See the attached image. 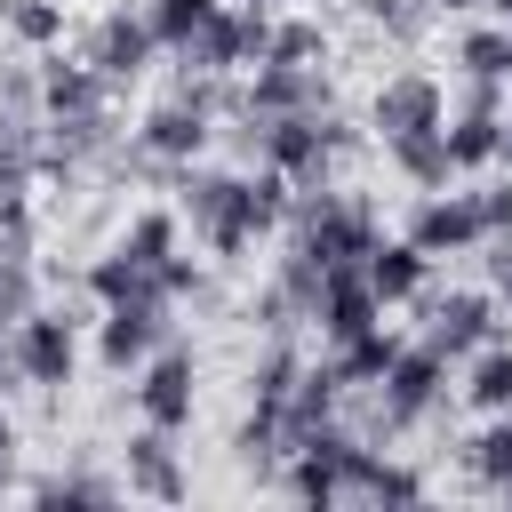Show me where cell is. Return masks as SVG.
Listing matches in <instances>:
<instances>
[{"label": "cell", "instance_id": "obj_1", "mask_svg": "<svg viewBox=\"0 0 512 512\" xmlns=\"http://www.w3.org/2000/svg\"><path fill=\"white\" fill-rule=\"evenodd\" d=\"M288 200H296V184L280 168H264V176H184V216L200 224V240L216 256H240L256 232H272L288 216Z\"/></svg>", "mask_w": 512, "mask_h": 512}, {"label": "cell", "instance_id": "obj_2", "mask_svg": "<svg viewBox=\"0 0 512 512\" xmlns=\"http://www.w3.org/2000/svg\"><path fill=\"white\" fill-rule=\"evenodd\" d=\"M384 240L376 208L360 192H336V184H304L288 200V248L312 256L320 272H344V264H368V248Z\"/></svg>", "mask_w": 512, "mask_h": 512}, {"label": "cell", "instance_id": "obj_3", "mask_svg": "<svg viewBox=\"0 0 512 512\" xmlns=\"http://www.w3.org/2000/svg\"><path fill=\"white\" fill-rule=\"evenodd\" d=\"M264 40H272V16H264L256 0H240V8H224V0H216V8L192 24V40H184L176 56H184L200 80H216V72H240V64H256V56H264Z\"/></svg>", "mask_w": 512, "mask_h": 512}, {"label": "cell", "instance_id": "obj_4", "mask_svg": "<svg viewBox=\"0 0 512 512\" xmlns=\"http://www.w3.org/2000/svg\"><path fill=\"white\" fill-rule=\"evenodd\" d=\"M440 392H448V360H440L432 344H400V352H392V368L376 376V424H384V432H400V424L432 416V408H440Z\"/></svg>", "mask_w": 512, "mask_h": 512}, {"label": "cell", "instance_id": "obj_5", "mask_svg": "<svg viewBox=\"0 0 512 512\" xmlns=\"http://www.w3.org/2000/svg\"><path fill=\"white\" fill-rule=\"evenodd\" d=\"M440 120H448V88H440L432 72H392V80L376 88V104H368V128H376L384 144L424 136V128H440Z\"/></svg>", "mask_w": 512, "mask_h": 512}, {"label": "cell", "instance_id": "obj_6", "mask_svg": "<svg viewBox=\"0 0 512 512\" xmlns=\"http://www.w3.org/2000/svg\"><path fill=\"white\" fill-rule=\"evenodd\" d=\"M208 104H216L208 80H184L176 96H160V104L144 112V152H152V160H192V152L208 144Z\"/></svg>", "mask_w": 512, "mask_h": 512}, {"label": "cell", "instance_id": "obj_7", "mask_svg": "<svg viewBox=\"0 0 512 512\" xmlns=\"http://www.w3.org/2000/svg\"><path fill=\"white\" fill-rule=\"evenodd\" d=\"M504 328H496V304L480 296V288H456V296H432V312H424V344L440 352V360H472L480 344H496Z\"/></svg>", "mask_w": 512, "mask_h": 512}, {"label": "cell", "instance_id": "obj_8", "mask_svg": "<svg viewBox=\"0 0 512 512\" xmlns=\"http://www.w3.org/2000/svg\"><path fill=\"white\" fill-rule=\"evenodd\" d=\"M192 384H200V368H192L184 344L152 352V360H144V384H136L144 424H152V432H184V424H192Z\"/></svg>", "mask_w": 512, "mask_h": 512}, {"label": "cell", "instance_id": "obj_9", "mask_svg": "<svg viewBox=\"0 0 512 512\" xmlns=\"http://www.w3.org/2000/svg\"><path fill=\"white\" fill-rule=\"evenodd\" d=\"M160 336H168V296H128V304H104L96 352H104V368H136L160 352Z\"/></svg>", "mask_w": 512, "mask_h": 512}, {"label": "cell", "instance_id": "obj_10", "mask_svg": "<svg viewBox=\"0 0 512 512\" xmlns=\"http://www.w3.org/2000/svg\"><path fill=\"white\" fill-rule=\"evenodd\" d=\"M72 360H80L72 320H64V312H24V328H16V368H24V384L56 392V384H72Z\"/></svg>", "mask_w": 512, "mask_h": 512}, {"label": "cell", "instance_id": "obj_11", "mask_svg": "<svg viewBox=\"0 0 512 512\" xmlns=\"http://www.w3.org/2000/svg\"><path fill=\"white\" fill-rule=\"evenodd\" d=\"M312 320H320V336H328V344H344V336L376 328V320H384V304H376L368 272H360V264H344V272H320V304H312Z\"/></svg>", "mask_w": 512, "mask_h": 512}, {"label": "cell", "instance_id": "obj_12", "mask_svg": "<svg viewBox=\"0 0 512 512\" xmlns=\"http://www.w3.org/2000/svg\"><path fill=\"white\" fill-rule=\"evenodd\" d=\"M328 104V80H320V64H256V88L240 96V112H320Z\"/></svg>", "mask_w": 512, "mask_h": 512}, {"label": "cell", "instance_id": "obj_13", "mask_svg": "<svg viewBox=\"0 0 512 512\" xmlns=\"http://www.w3.org/2000/svg\"><path fill=\"white\" fill-rule=\"evenodd\" d=\"M408 240H416L424 256H464V248H480L472 200H464V192H432V200H416V216H408Z\"/></svg>", "mask_w": 512, "mask_h": 512}, {"label": "cell", "instance_id": "obj_14", "mask_svg": "<svg viewBox=\"0 0 512 512\" xmlns=\"http://www.w3.org/2000/svg\"><path fill=\"white\" fill-rule=\"evenodd\" d=\"M152 48H160V40H152V24L120 8V16H104V24H96V40H88V64H96L104 80H136V72L152 64Z\"/></svg>", "mask_w": 512, "mask_h": 512}, {"label": "cell", "instance_id": "obj_15", "mask_svg": "<svg viewBox=\"0 0 512 512\" xmlns=\"http://www.w3.org/2000/svg\"><path fill=\"white\" fill-rule=\"evenodd\" d=\"M360 272H368L376 304H408V296H424V272H432V256H424L416 240H376Z\"/></svg>", "mask_w": 512, "mask_h": 512}, {"label": "cell", "instance_id": "obj_16", "mask_svg": "<svg viewBox=\"0 0 512 512\" xmlns=\"http://www.w3.org/2000/svg\"><path fill=\"white\" fill-rule=\"evenodd\" d=\"M104 88H112V80H104L96 64H64V56L40 64V104H48V120H64V112H96Z\"/></svg>", "mask_w": 512, "mask_h": 512}, {"label": "cell", "instance_id": "obj_17", "mask_svg": "<svg viewBox=\"0 0 512 512\" xmlns=\"http://www.w3.org/2000/svg\"><path fill=\"white\" fill-rule=\"evenodd\" d=\"M392 352H400V336H392V328L376 320V328H360V336H344L328 368H336V384H344V392H360V384H376V376L392 368Z\"/></svg>", "mask_w": 512, "mask_h": 512}, {"label": "cell", "instance_id": "obj_18", "mask_svg": "<svg viewBox=\"0 0 512 512\" xmlns=\"http://www.w3.org/2000/svg\"><path fill=\"white\" fill-rule=\"evenodd\" d=\"M416 496H424V480H416L408 464H384V456H368V448H360L344 504H416Z\"/></svg>", "mask_w": 512, "mask_h": 512}, {"label": "cell", "instance_id": "obj_19", "mask_svg": "<svg viewBox=\"0 0 512 512\" xmlns=\"http://www.w3.org/2000/svg\"><path fill=\"white\" fill-rule=\"evenodd\" d=\"M464 400H472L480 416H504V408H512V344H504V336L472 352V368H464Z\"/></svg>", "mask_w": 512, "mask_h": 512}, {"label": "cell", "instance_id": "obj_20", "mask_svg": "<svg viewBox=\"0 0 512 512\" xmlns=\"http://www.w3.org/2000/svg\"><path fill=\"white\" fill-rule=\"evenodd\" d=\"M112 248H120L136 272H152V280H160V264L176 256V216H168V208H144V216H136V224H128Z\"/></svg>", "mask_w": 512, "mask_h": 512}, {"label": "cell", "instance_id": "obj_21", "mask_svg": "<svg viewBox=\"0 0 512 512\" xmlns=\"http://www.w3.org/2000/svg\"><path fill=\"white\" fill-rule=\"evenodd\" d=\"M392 160H400V176L408 184H424V192H440L448 176H456V160H448V136L440 128H424V136H400V144H384Z\"/></svg>", "mask_w": 512, "mask_h": 512}, {"label": "cell", "instance_id": "obj_22", "mask_svg": "<svg viewBox=\"0 0 512 512\" xmlns=\"http://www.w3.org/2000/svg\"><path fill=\"white\" fill-rule=\"evenodd\" d=\"M440 136H448V160H456V168H488L496 144H504V120H488V112H456V120H440Z\"/></svg>", "mask_w": 512, "mask_h": 512}, {"label": "cell", "instance_id": "obj_23", "mask_svg": "<svg viewBox=\"0 0 512 512\" xmlns=\"http://www.w3.org/2000/svg\"><path fill=\"white\" fill-rule=\"evenodd\" d=\"M128 488H144V496H184V480H176V464H168V432L144 424V440H128Z\"/></svg>", "mask_w": 512, "mask_h": 512}, {"label": "cell", "instance_id": "obj_24", "mask_svg": "<svg viewBox=\"0 0 512 512\" xmlns=\"http://www.w3.org/2000/svg\"><path fill=\"white\" fill-rule=\"evenodd\" d=\"M456 72H488V80H512V24H472L456 40Z\"/></svg>", "mask_w": 512, "mask_h": 512}, {"label": "cell", "instance_id": "obj_25", "mask_svg": "<svg viewBox=\"0 0 512 512\" xmlns=\"http://www.w3.org/2000/svg\"><path fill=\"white\" fill-rule=\"evenodd\" d=\"M264 56H272V64H312V56H328V32H320L312 16H288V24H272ZM264 56H256V64H264Z\"/></svg>", "mask_w": 512, "mask_h": 512}, {"label": "cell", "instance_id": "obj_26", "mask_svg": "<svg viewBox=\"0 0 512 512\" xmlns=\"http://www.w3.org/2000/svg\"><path fill=\"white\" fill-rule=\"evenodd\" d=\"M464 456H472V472H480L488 488H512V408H504V416H496Z\"/></svg>", "mask_w": 512, "mask_h": 512}, {"label": "cell", "instance_id": "obj_27", "mask_svg": "<svg viewBox=\"0 0 512 512\" xmlns=\"http://www.w3.org/2000/svg\"><path fill=\"white\" fill-rule=\"evenodd\" d=\"M0 16H8V32L32 40V48H48V40L64 32V0H0Z\"/></svg>", "mask_w": 512, "mask_h": 512}, {"label": "cell", "instance_id": "obj_28", "mask_svg": "<svg viewBox=\"0 0 512 512\" xmlns=\"http://www.w3.org/2000/svg\"><path fill=\"white\" fill-rule=\"evenodd\" d=\"M208 8H216V0H152V8H144V24H152V40H160V48H184V40H192V24H200Z\"/></svg>", "mask_w": 512, "mask_h": 512}, {"label": "cell", "instance_id": "obj_29", "mask_svg": "<svg viewBox=\"0 0 512 512\" xmlns=\"http://www.w3.org/2000/svg\"><path fill=\"white\" fill-rule=\"evenodd\" d=\"M464 200H472V224H480V240H504V232H512V184H472Z\"/></svg>", "mask_w": 512, "mask_h": 512}, {"label": "cell", "instance_id": "obj_30", "mask_svg": "<svg viewBox=\"0 0 512 512\" xmlns=\"http://www.w3.org/2000/svg\"><path fill=\"white\" fill-rule=\"evenodd\" d=\"M360 8H368V16H376V24H392V32H416V24H424V8H432V0H360Z\"/></svg>", "mask_w": 512, "mask_h": 512}, {"label": "cell", "instance_id": "obj_31", "mask_svg": "<svg viewBox=\"0 0 512 512\" xmlns=\"http://www.w3.org/2000/svg\"><path fill=\"white\" fill-rule=\"evenodd\" d=\"M488 272H496V288H504V304H512V232L488 240Z\"/></svg>", "mask_w": 512, "mask_h": 512}, {"label": "cell", "instance_id": "obj_32", "mask_svg": "<svg viewBox=\"0 0 512 512\" xmlns=\"http://www.w3.org/2000/svg\"><path fill=\"white\" fill-rule=\"evenodd\" d=\"M432 8H448V16H464V8H480V0H432Z\"/></svg>", "mask_w": 512, "mask_h": 512}, {"label": "cell", "instance_id": "obj_33", "mask_svg": "<svg viewBox=\"0 0 512 512\" xmlns=\"http://www.w3.org/2000/svg\"><path fill=\"white\" fill-rule=\"evenodd\" d=\"M496 160H512V112H504V144H496Z\"/></svg>", "mask_w": 512, "mask_h": 512}, {"label": "cell", "instance_id": "obj_34", "mask_svg": "<svg viewBox=\"0 0 512 512\" xmlns=\"http://www.w3.org/2000/svg\"><path fill=\"white\" fill-rule=\"evenodd\" d=\"M488 8H496V16H504V24H512V0H488Z\"/></svg>", "mask_w": 512, "mask_h": 512}, {"label": "cell", "instance_id": "obj_35", "mask_svg": "<svg viewBox=\"0 0 512 512\" xmlns=\"http://www.w3.org/2000/svg\"><path fill=\"white\" fill-rule=\"evenodd\" d=\"M256 8H272V0H256Z\"/></svg>", "mask_w": 512, "mask_h": 512}]
</instances>
